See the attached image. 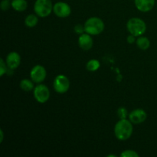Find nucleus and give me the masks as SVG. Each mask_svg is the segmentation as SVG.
<instances>
[{"instance_id":"1","label":"nucleus","mask_w":157,"mask_h":157,"mask_svg":"<svg viewBox=\"0 0 157 157\" xmlns=\"http://www.w3.org/2000/svg\"><path fill=\"white\" fill-rule=\"evenodd\" d=\"M133 133V125L130 121L127 119H121L114 127L115 136L119 140H127Z\"/></svg>"},{"instance_id":"2","label":"nucleus","mask_w":157,"mask_h":157,"mask_svg":"<svg viewBox=\"0 0 157 157\" xmlns=\"http://www.w3.org/2000/svg\"><path fill=\"white\" fill-rule=\"evenodd\" d=\"M84 31L86 33L92 35L101 34L104 30V23L98 17H91L84 23Z\"/></svg>"},{"instance_id":"3","label":"nucleus","mask_w":157,"mask_h":157,"mask_svg":"<svg viewBox=\"0 0 157 157\" xmlns=\"http://www.w3.org/2000/svg\"><path fill=\"white\" fill-rule=\"evenodd\" d=\"M127 29L135 37L144 35L147 31V25L144 20L139 18H132L127 21Z\"/></svg>"},{"instance_id":"4","label":"nucleus","mask_w":157,"mask_h":157,"mask_svg":"<svg viewBox=\"0 0 157 157\" xmlns=\"http://www.w3.org/2000/svg\"><path fill=\"white\" fill-rule=\"evenodd\" d=\"M34 10L38 16L44 18L52 13L53 6L51 0H36L34 5Z\"/></svg>"},{"instance_id":"5","label":"nucleus","mask_w":157,"mask_h":157,"mask_svg":"<svg viewBox=\"0 0 157 157\" xmlns=\"http://www.w3.org/2000/svg\"><path fill=\"white\" fill-rule=\"evenodd\" d=\"M53 86L55 91L59 94H64L68 90L70 87V81L65 75H60L55 78Z\"/></svg>"},{"instance_id":"6","label":"nucleus","mask_w":157,"mask_h":157,"mask_svg":"<svg viewBox=\"0 0 157 157\" xmlns=\"http://www.w3.org/2000/svg\"><path fill=\"white\" fill-rule=\"evenodd\" d=\"M34 97L38 103L44 104L47 102L50 98L49 89L44 84H38L34 89Z\"/></svg>"},{"instance_id":"7","label":"nucleus","mask_w":157,"mask_h":157,"mask_svg":"<svg viewBox=\"0 0 157 157\" xmlns=\"http://www.w3.org/2000/svg\"><path fill=\"white\" fill-rule=\"evenodd\" d=\"M53 12L59 18H66L71 12L70 6L64 2H58L53 6Z\"/></svg>"},{"instance_id":"8","label":"nucleus","mask_w":157,"mask_h":157,"mask_svg":"<svg viewBox=\"0 0 157 157\" xmlns=\"http://www.w3.org/2000/svg\"><path fill=\"white\" fill-rule=\"evenodd\" d=\"M46 70L43 66L35 65V67H32L30 72L31 79L35 83H41L46 78Z\"/></svg>"},{"instance_id":"9","label":"nucleus","mask_w":157,"mask_h":157,"mask_svg":"<svg viewBox=\"0 0 157 157\" xmlns=\"http://www.w3.org/2000/svg\"><path fill=\"white\" fill-rule=\"evenodd\" d=\"M147 114L145 110L142 109H136L129 114V120L132 124H139L144 123L147 120Z\"/></svg>"},{"instance_id":"10","label":"nucleus","mask_w":157,"mask_h":157,"mask_svg":"<svg viewBox=\"0 0 157 157\" xmlns=\"http://www.w3.org/2000/svg\"><path fill=\"white\" fill-rule=\"evenodd\" d=\"M6 64L8 67L11 70L16 69L19 66L21 62V58L18 53L15 52H12L9 53V55L6 57Z\"/></svg>"},{"instance_id":"11","label":"nucleus","mask_w":157,"mask_h":157,"mask_svg":"<svg viewBox=\"0 0 157 157\" xmlns=\"http://www.w3.org/2000/svg\"><path fill=\"white\" fill-rule=\"evenodd\" d=\"M78 44L83 50H90L93 46V39L90 34L83 33L78 38Z\"/></svg>"},{"instance_id":"12","label":"nucleus","mask_w":157,"mask_h":157,"mask_svg":"<svg viewBox=\"0 0 157 157\" xmlns=\"http://www.w3.org/2000/svg\"><path fill=\"white\" fill-rule=\"evenodd\" d=\"M136 9L143 12H150L155 6V0H135Z\"/></svg>"},{"instance_id":"13","label":"nucleus","mask_w":157,"mask_h":157,"mask_svg":"<svg viewBox=\"0 0 157 157\" xmlns=\"http://www.w3.org/2000/svg\"><path fill=\"white\" fill-rule=\"evenodd\" d=\"M11 5L12 8L17 12H23L28 7V3L26 0H12Z\"/></svg>"},{"instance_id":"14","label":"nucleus","mask_w":157,"mask_h":157,"mask_svg":"<svg viewBox=\"0 0 157 157\" xmlns=\"http://www.w3.org/2000/svg\"><path fill=\"white\" fill-rule=\"evenodd\" d=\"M136 45L141 50H147L150 45V40L147 37H140L136 40Z\"/></svg>"},{"instance_id":"15","label":"nucleus","mask_w":157,"mask_h":157,"mask_svg":"<svg viewBox=\"0 0 157 157\" xmlns=\"http://www.w3.org/2000/svg\"><path fill=\"white\" fill-rule=\"evenodd\" d=\"M38 17L35 15L31 14V15H29L25 18V25L28 26V27L33 28L38 24Z\"/></svg>"},{"instance_id":"16","label":"nucleus","mask_w":157,"mask_h":157,"mask_svg":"<svg viewBox=\"0 0 157 157\" xmlns=\"http://www.w3.org/2000/svg\"><path fill=\"white\" fill-rule=\"evenodd\" d=\"M20 87L24 91H31L34 88V84L29 79H23L20 82Z\"/></svg>"},{"instance_id":"17","label":"nucleus","mask_w":157,"mask_h":157,"mask_svg":"<svg viewBox=\"0 0 157 157\" xmlns=\"http://www.w3.org/2000/svg\"><path fill=\"white\" fill-rule=\"evenodd\" d=\"M86 67H87V69L89 71H95L100 67V62L96 59L90 60L87 63Z\"/></svg>"},{"instance_id":"18","label":"nucleus","mask_w":157,"mask_h":157,"mask_svg":"<svg viewBox=\"0 0 157 157\" xmlns=\"http://www.w3.org/2000/svg\"><path fill=\"white\" fill-rule=\"evenodd\" d=\"M121 157H139V154L133 150H125L121 155Z\"/></svg>"},{"instance_id":"19","label":"nucleus","mask_w":157,"mask_h":157,"mask_svg":"<svg viewBox=\"0 0 157 157\" xmlns=\"http://www.w3.org/2000/svg\"><path fill=\"white\" fill-rule=\"evenodd\" d=\"M7 64L5 62L2 58L0 59V75L3 76L7 72Z\"/></svg>"},{"instance_id":"20","label":"nucleus","mask_w":157,"mask_h":157,"mask_svg":"<svg viewBox=\"0 0 157 157\" xmlns=\"http://www.w3.org/2000/svg\"><path fill=\"white\" fill-rule=\"evenodd\" d=\"M118 117H119L121 119H126L127 117V109L124 108V107H120L117 110Z\"/></svg>"},{"instance_id":"21","label":"nucleus","mask_w":157,"mask_h":157,"mask_svg":"<svg viewBox=\"0 0 157 157\" xmlns=\"http://www.w3.org/2000/svg\"><path fill=\"white\" fill-rule=\"evenodd\" d=\"M0 6L3 11H7L10 7V2H9V0H3V1H2Z\"/></svg>"},{"instance_id":"22","label":"nucleus","mask_w":157,"mask_h":157,"mask_svg":"<svg viewBox=\"0 0 157 157\" xmlns=\"http://www.w3.org/2000/svg\"><path fill=\"white\" fill-rule=\"evenodd\" d=\"M75 31L78 34H83L84 31V26H82L81 25H77L75 27Z\"/></svg>"},{"instance_id":"23","label":"nucleus","mask_w":157,"mask_h":157,"mask_svg":"<svg viewBox=\"0 0 157 157\" xmlns=\"http://www.w3.org/2000/svg\"><path fill=\"white\" fill-rule=\"evenodd\" d=\"M135 38L134 35H130V36L127 37V41H128L129 43L134 42V41H135V38Z\"/></svg>"},{"instance_id":"24","label":"nucleus","mask_w":157,"mask_h":157,"mask_svg":"<svg viewBox=\"0 0 157 157\" xmlns=\"http://www.w3.org/2000/svg\"><path fill=\"white\" fill-rule=\"evenodd\" d=\"M0 134H1V140H0V142H2V140H3V132H2V130H1V131H0Z\"/></svg>"}]
</instances>
